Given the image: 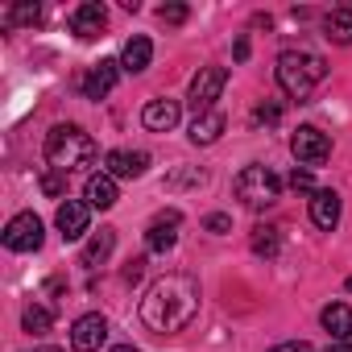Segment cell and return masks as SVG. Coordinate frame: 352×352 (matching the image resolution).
Listing matches in <instances>:
<instances>
[{
	"instance_id": "6da1fadb",
	"label": "cell",
	"mask_w": 352,
	"mask_h": 352,
	"mask_svg": "<svg viewBox=\"0 0 352 352\" xmlns=\"http://www.w3.org/2000/svg\"><path fill=\"white\" fill-rule=\"evenodd\" d=\"M199 311V282L191 274H162L141 298V323L153 336H179Z\"/></svg>"
},
{
	"instance_id": "7a4b0ae2",
	"label": "cell",
	"mask_w": 352,
	"mask_h": 352,
	"mask_svg": "<svg viewBox=\"0 0 352 352\" xmlns=\"http://www.w3.org/2000/svg\"><path fill=\"white\" fill-rule=\"evenodd\" d=\"M46 162H50V170H58V174L87 170V166L96 162V141H91L79 124H54L50 137H46Z\"/></svg>"
},
{
	"instance_id": "3957f363",
	"label": "cell",
	"mask_w": 352,
	"mask_h": 352,
	"mask_svg": "<svg viewBox=\"0 0 352 352\" xmlns=\"http://www.w3.org/2000/svg\"><path fill=\"white\" fill-rule=\"evenodd\" d=\"M327 79V63L311 50H282L278 54V87L290 100H307Z\"/></svg>"
},
{
	"instance_id": "277c9868",
	"label": "cell",
	"mask_w": 352,
	"mask_h": 352,
	"mask_svg": "<svg viewBox=\"0 0 352 352\" xmlns=\"http://www.w3.org/2000/svg\"><path fill=\"white\" fill-rule=\"evenodd\" d=\"M232 191H236V199H241L245 208L261 212V208H274V204L282 199V179H278L270 166H245V170L236 174Z\"/></svg>"
},
{
	"instance_id": "5b68a950",
	"label": "cell",
	"mask_w": 352,
	"mask_h": 352,
	"mask_svg": "<svg viewBox=\"0 0 352 352\" xmlns=\"http://www.w3.org/2000/svg\"><path fill=\"white\" fill-rule=\"evenodd\" d=\"M290 153L298 157V166L315 170V166H323V162L331 157V141H327V133H319L315 124H302V129H294V137H290Z\"/></svg>"
},
{
	"instance_id": "8992f818",
	"label": "cell",
	"mask_w": 352,
	"mask_h": 352,
	"mask_svg": "<svg viewBox=\"0 0 352 352\" xmlns=\"http://www.w3.org/2000/svg\"><path fill=\"white\" fill-rule=\"evenodd\" d=\"M224 83H228V71H224V67H199V75L191 79V91H187V100H191L195 116L212 112V104L220 100Z\"/></svg>"
},
{
	"instance_id": "52a82bcc",
	"label": "cell",
	"mask_w": 352,
	"mask_h": 352,
	"mask_svg": "<svg viewBox=\"0 0 352 352\" xmlns=\"http://www.w3.org/2000/svg\"><path fill=\"white\" fill-rule=\"evenodd\" d=\"M5 249H13V253H38L42 249V220L34 212L13 216L9 228H5Z\"/></svg>"
},
{
	"instance_id": "ba28073f",
	"label": "cell",
	"mask_w": 352,
	"mask_h": 352,
	"mask_svg": "<svg viewBox=\"0 0 352 352\" xmlns=\"http://www.w3.org/2000/svg\"><path fill=\"white\" fill-rule=\"evenodd\" d=\"M108 340V319L104 315H79L71 327V348L75 352H100V344Z\"/></svg>"
},
{
	"instance_id": "9c48e42d",
	"label": "cell",
	"mask_w": 352,
	"mask_h": 352,
	"mask_svg": "<svg viewBox=\"0 0 352 352\" xmlns=\"http://www.w3.org/2000/svg\"><path fill=\"white\" fill-rule=\"evenodd\" d=\"M179 224H183L179 212H162V216L145 228V245H149V253H170L174 245H179Z\"/></svg>"
},
{
	"instance_id": "30bf717a",
	"label": "cell",
	"mask_w": 352,
	"mask_h": 352,
	"mask_svg": "<svg viewBox=\"0 0 352 352\" xmlns=\"http://www.w3.org/2000/svg\"><path fill=\"white\" fill-rule=\"evenodd\" d=\"M54 224H58V232H63V241H79V236L87 232V224H91V204H79V199H67V204L58 208V216H54Z\"/></svg>"
},
{
	"instance_id": "8fae6325",
	"label": "cell",
	"mask_w": 352,
	"mask_h": 352,
	"mask_svg": "<svg viewBox=\"0 0 352 352\" xmlns=\"http://www.w3.org/2000/svg\"><path fill=\"white\" fill-rule=\"evenodd\" d=\"M104 25H108V9H104V5H96V0H87V5H79V9L71 13V34H79L83 42L100 38V34H104Z\"/></svg>"
},
{
	"instance_id": "7c38bea8",
	"label": "cell",
	"mask_w": 352,
	"mask_h": 352,
	"mask_svg": "<svg viewBox=\"0 0 352 352\" xmlns=\"http://www.w3.org/2000/svg\"><path fill=\"white\" fill-rule=\"evenodd\" d=\"M104 174H112V179H141V174L149 170V153H129V149H112L108 157H104Z\"/></svg>"
},
{
	"instance_id": "4fadbf2b",
	"label": "cell",
	"mask_w": 352,
	"mask_h": 352,
	"mask_svg": "<svg viewBox=\"0 0 352 352\" xmlns=\"http://www.w3.org/2000/svg\"><path fill=\"white\" fill-rule=\"evenodd\" d=\"M179 116H183L179 100H149L145 112H141V124H145L149 133H170L174 124H179Z\"/></svg>"
},
{
	"instance_id": "5bb4252c",
	"label": "cell",
	"mask_w": 352,
	"mask_h": 352,
	"mask_svg": "<svg viewBox=\"0 0 352 352\" xmlns=\"http://www.w3.org/2000/svg\"><path fill=\"white\" fill-rule=\"evenodd\" d=\"M116 75H120V63L100 58V63L87 71V79H83V96H87V100H104V96L116 87Z\"/></svg>"
},
{
	"instance_id": "9a60e30c",
	"label": "cell",
	"mask_w": 352,
	"mask_h": 352,
	"mask_svg": "<svg viewBox=\"0 0 352 352\" xmlns=\"http://www.w3.org/2000/svg\"><path fill=\"white\" fill-rule=\"evenodd\" d=\"M319 319H323V327H327V336L336 344H348L352 340V307L348 302H327Z\"/></svg>"
},
{
	"instance_id": "2e32d148",
	"label": "cell",
	"mask_w": 352,
	"mask_h": 352,
	"mask_svg": "<svg viewBox=\"0 0 352 352\" xmlns=\"http://www.w3.org/2000/svg\"><path fill=\"white\" fill-rule=\"evenodd\" d=\"M311 220H315V228L331 232L340 224V195L336 191H315L311 195Z\"/></svg>"
},
{
	"instance_id": "e0dca14e",
	"label": "cell",
	"mask_w": 352,
	"mask_h": 352,
	"mask_svg": "<svg viewBox=\"0 0 352 352\" xmlns=\"http://www.w3.org/2000/svg\"><path fill=\"white\" fill-rule=\"evenodd\" d=\"M323 38L336 46H352V5H340L323 17Z\"/></svg>"
},
{
	"instance_id": "ac0fdd59",
	"label": "cell",
	"mask_w": 352,
	"mask_h": 352,
	"mask_svg": "<svg viewBox=\"0 0 352 352\" xmlns=\"http://www.w3.org/2000/svg\"><path fill=\"white\" fill-rule=\"evenodd\" d=\"M112 249H116V228H100V232L83 245V265H87V270H100V265L112 257Z\"/></svg>"
},
{
	"instance_id": "d6986e66",
	"label": "cell",
	"mask_w": 352,
	"mask_h": 352,
	"mask_svg": "<svg viewBox=\"0 0 352 352\" xmlns=\"http://www.w3.org/2000/svg\"><path fill=\"white\" fill-rule=\"evenodd\" d=\"M149 58H153V46H149V38H129L124 42V54H120V71H129V75H141L145 67H149Z\"/></svg>"
},
{
	"instance_id": "ffe728a7",
	"label": "cell",
	"mask_w": 352,
	"mask_h": 352,
	"mask_svg": "<svg viewBox=\"0 0 352 352\" xmlns=\"http://www.w3.org/2000/svg\"><path fill=\"white\" fill-rule=\"evenodd\" d=\"M228 129V120H224V112H204V116H195L191 120V141L195 145H212V141H220V133Z\"/></svg>"
},
{
	"instance_id": "44dd1931",
	"label": "cell",
	"mask_w": 352,
	"mask_h": 352,
	"mask_svg": "<svg viewBox=\"0 0 352 352\" xmlns=\"http://www.w3.org/2000/svg\"><path fill=\"white\" fill-rule=\"evenodd\" d=\"M87 204L100 208V212H108L116 204V179L112 174H91L87 179Z\"/></svg>"
},
{
	"instance_id": "7402d4cb",
	"label": "cell",
	"mask_w": 352,
	"mask_h": 352,
	"mask_svg": "<svg viewBox=\"0 0 352 352\" xmlns=\"http://www.w3.org/2000/svg\"><path fill=\"white\" fill-rule=\"evenodd\" d=\"M278 232H282V228H274V224H257V228H253V241H249L253 253H257V257H278V249H282V236H278Z\"/></svg>"
},
{
	"instance_id": "603a6c76",
	"label": "cell",
	"mask_w": 352,
	"mask_h": 352,
	"mask_svg": "<svg viewBox=\"0 0 352 352\" xmlns=\"http://www.w3.org/2000/svg\"><path fill=\"white\" fill-rule=\"evenodd\" d=\"M21 327H25L30 336H46V331L54 327V311H50V307H42V302H30V307H25V315H21Z\"/></svg>"
},
{
	"instance_id": "cb8c5ba5",
	"label": "cell",
	"mask_w": 352,
	"mask_h": 352,
	"mask_svg": "<svg viewBox=\"0 0 352 352\" xmlns=\"http://www.w3.org/2000/svg\"><path fill=\"white\" fill-rule=\"evenodd\" d=\"M204 183H208V170H199V166H187V170H174V174H166V191L204 187Z\"/></svg>"
},
{
	"instance_id": "d4e9b609",
	"label": "cell",
	"mask_w": 352,
	"mask_h": 352,
	"mask_svg": "<svg viewBox=\"0 0 352 352\" xmlns=\"http://www.w3.org/2000/svg\"><path fill=\"white\" fill-rule=\"evenodd\" d=\"M42 21V9L38 5H13L5 13V30H17V25H38Z\"/></svg>"
},
{
	"instance_id": "484cf974",
	"label": "cell",
	"mask_w": 352,
	"mask_h": 352,
	"mask_svg": "<svg viewBox=\"0 0 352 352\" xmlns=\"http://www.w3.org/2000/svg\"><path fill=\"white\" fill-rule=\"evenodd\" d=\"M42 191H46L50 199H58V195L67 191V174H58V170H46V174H42Z\"/></svg>"
},
{
	"instance_id": "4316f807",
	"label": "cell",
	"mask_w": 352,
	"mask_h": 352,
	"mask_svg": "<svg viewBox=\"0 0 352 352\" xmlns=\"http://www.w3.org/2000/svg\"><path fill=\"white\" fill-rule=\"evenodd\" d=\"M157 17H162L166 25H183V21H187V5H162Z\"/></svg>"
},
{
	"instance_id": "83f0119b",
	"label": "cell",
	"mask_w": 352,
	"mask_h": 352,
	"mask_svg": "<svg viewBox=\"0 0 352 352\" xmlns=\"http://www.w3.org/2000/svg\"><path fill=\"white\" fill-rule=\"evenodd\" d=\"M257 120H261V124H278V120H282V104H278V100L261 104V108H257Z\"/></svg>"
},
{
	"instance_id": "f1b7e54d",
	"label": "cell",
	"mask_w": 352,
	"mask_h": 352,
	"mask_svg": "<svg viewBox=\"0 0 352 352\" xmlns=\"http://www.w3.org/2000/svg\"><path fill=\"white\" fill-rule=\"evenodd\" d=\"M204 228H208V232H216V236H224V232H228V228H232V220H228V216H224V212H212V216H208V220H204Z\"/></svg>"
},
{
	"instance_id": "f546056e",
	"label": "cell",
	"mask_w": 352,
	"mask_h": 352,
	"mask_svg": "<svg viewBox=\"0 0 352 352\" xmlns=\"http://www.w3.org/2000/svg\"><path fill=\"white\" fill-rule=\"evenodd\" d=\"M290 187H294V191H311V195H315V179H311V170H294V174H290Z\"/></svg>"
},
{
	"instance_id": "4dcf8cb0",
	"label": "cell",
	"mask_w": 352,
	"mask_h": 352,
	"mask_svg": "<svg viewBox=\"0 0 352 352\" xmlns=\"http://www.w3.org/2000/svg\"><path fill=\"white\" fill-rule=\"evenodd\" d=\"M141 274H145V257H133V261L124 265V282L133 286V282H141Z\"/></svg>"
},
{
	"instance_id": "1f68e13d",
	"label": "cell",
	"mask_w": 352,
	"mask_h": 352,
	"mask_svg": "<svg viewBox=\"0 0 352 352\" xmlns=\"http://www.w3.org/2000/svg\"><path fill=\"white\" fill-rule=\"evenodd\" d=\"M270 352H315L307 340H286V344H278V348H270Z\"/></svg>"
},
{
	"instance_id": "d6a6232c",
	"label": "cell",
	"mask_w": 352,
	"mask_h": 352,
	"mask_svg": "<svg viewBox=\"0 0 352 352\" xmlns=\"http://www.w3.org/2000/svg\"><path fill=\"white\" fill-rule=\"evenodd\" d=\"M249 58V38H236V63H245Z\"/></svg>"
},
{
	"instance_id": "836d02e7",
	"label": "cell",
	"mask_w": 352,
	"mask_h": 352,
	"mask_svg": "<svg viewBox=\"0 0 352 352\" xmlns=\"http://www.w3.org/2000/svg\"><path fill=\"white\" fill-rule=\"evenodd\" d=\"M327 352H352V344H331Z\"/></svg>"
},
{
	"instance_id": "e575fe53",
	"label": "cell",
	"mask_w": 352,
	"mask_h": 352,
	"mask_svg": "<svg viewBox=\"0 0 352 352\" xmlns=\"http://www.w3.org/2000/svg\"><path fill=\"white\" fill-rule=\"evenodd\" d=\"M108 352H137L133 344H116V348H108Z\"/></svg>"
},
{
	"instance_id": "d590c367",
	"label": "cell",
	"mask_w": 352,
	"mask_h": 352,
	"mask_svg": "<svg viewBox=\"0 0 352 352\" xmlns=\"http://www.w3.org/2000/svg\"><path fill=\"white\" fill-rule=\"evenodd\" d=\"M42 352H58V348H42Z\"/></svg>"
}]
</instances>
